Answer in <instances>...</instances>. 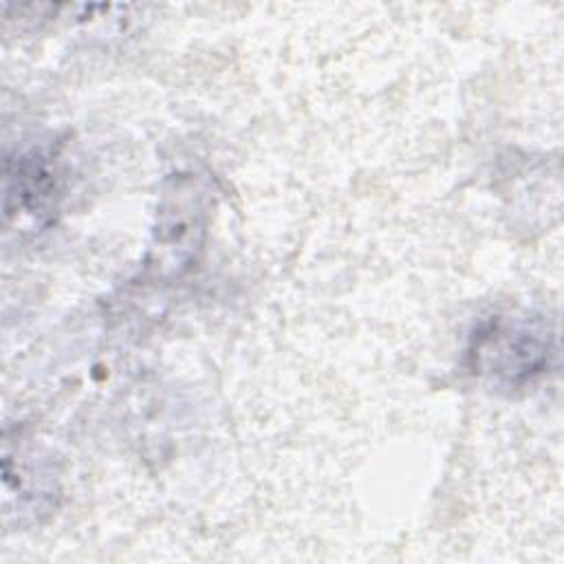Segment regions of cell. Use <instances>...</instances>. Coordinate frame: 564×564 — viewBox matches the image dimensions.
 Listing matches in <instances>:
<instances>
[{
    "mask_svg": "<svg viewBox=\"0 0 564 564\" xmlns=\"http://www.w3.org/2000/svg\"><path fill=\"white\" fill-rule=\"evenodd\" d=\"M467 357L480 381L513 392L549 372L555 330L540 315H496L471 335Z\"/></svg>",
    "mask_w": 564,
    "mask_h": 564,
    "instance_id": "obj_1",
    "label": "cell"
},
{
    "mask_svg": "<svg viewBox=\"0 0 564 564\" xmlns=\"http://www.w3.org/2000/svg\"><path fill=\"white\" fill-rule=\"evenodd\" d=\"M55 152L31 148L4 165V212L40 216L48 212L59 189Z\"/></svg>",
    "mask_w": 564,
    "mask_h": 564,
    "instance_id": "obj_2",
    "label": "cell"
}]
</instances>
